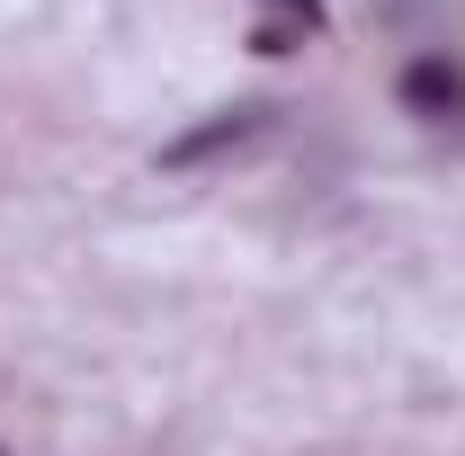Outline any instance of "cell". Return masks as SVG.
<instances>
[{"mask_svg":"<svg viewBox=\"0 0 465 456\" xmlns=\"http://www.w3.org/2000/svg\"><path fill=\"white\" fill-rule=\"evenodd\" d=\"M269 116H278V108H260V99H242V108H224L215 125H197V134H179V144L162 153V162H171V171H197V162H215V153H242V144H260V134H269Z\"/></svg>","mask_w":465,"mask_h":456,"instance_id":"cell-1","label":"cell"},{"mask_svg":"<svg viewBox=\"0 0 465 456\" xmlns=\"http://www.w3.org/2000/svg\"><path fill=\"white\" fill-rule=\"evenodd\" d=\"M403 108H411V116H430V125H465V63L420 55V63L403 72Z\"/></svg>","mask_w":465,"mask_h":456,"instance_id":"cell-2","label":"cell"},{"mask_svg":"<svg viewBox=\"0 0 465 456\" xmlns=\"http://www.w3.org/2000/svg\"><path fill=\"white\" fill-rule=\"evenodd\" d=\"M269 9H287L295 27H322V0H269Z\"/></svg>","mask_w":465,"mask_h":456,"instance_id":"cell-3","label":"cell"}]
</instances>
